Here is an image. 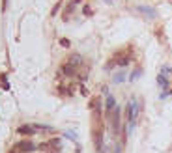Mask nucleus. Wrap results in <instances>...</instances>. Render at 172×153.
I'll return each instance as SVG.
<instances>
[{"instance_id": "1", "label": "nucleus", "mask_w": 172, "mask_h": 153, "mask_svg": "<svg viewBox=\"0 0 172 153\" xmlns=\"http://www.w3.org/2000/svg\"><path fill=\"white\" fill-rule=\"evenodd\" d=\"M157 86L161 90V99H167L172 95V67L170 65H163L159 75H157Z\"/></svg>"}, {"instance_id": "2", "label": "nucleus", "mask_w": 172, "mask_h": 153, "mask_svg": "<svg viewBox=\"0 0 172 153\" xmlns=\"http://www.w3.org/2000/svg\"><path fill=\"white\" fill-rule=\"evenodd\" d=\"M139 114H140V103H139L137 97H131V99L127 101V131L129 133L135 129Z\"/></svg>"}, {"instance_id": "3", "label": "nucleus", "mask_w": 172, "mask_h": 153, "mask_svg": "<svg viewBox=\"0 0 172 153\" xmlns=\"http://www.w3.org/2000/svg\"><path fill=\"white\" fill-rule=\"evenodd\" d=\"M82 65V58L79 56V54H73V56L67 60V64H64V67H62V71H64L66 75H77V69Z\"/></svg>"}, {"instance_id": "4", "label": "nucleus", "mask_w": 172, "mask_h": 153, "mask_svg": "<svg viewBox=\"0 0 172 153\" xmlns=\"http://www.w3.org/2000/svg\"><path fill=\"white\" fill-rule=\"evenodd\" d=\"M105 112H107V118H111L114 114V110H116V101H114V95L112 93H107L105 97Z\"/></svg>"}, {"instance_id": "5", "label": "nucleus", "mask_w": 172, "mask_h": 153, "mask_svg": "<svg viewBox=\"0 0 172 153\" xmlns=\"http://www.w3.org/2000/svg\"><path fill=\"white\" fill-rule=\"evenodd\" d=\"M139 11H140L146 19H155V17H157V11H155L154 8H150V6H139Z\"/></svg>"}, {"instance_id": "6", "label": "nucleus", "mask_w": 172, "mask_h": 153, "mask_svg": "<svg viewBox=\"0 0 172 153\" xmlns=\"http://www.w3.org/2000/svg\"><path fill=\"white\" fill-rule=\"evenodd\" d=\"M34 148H36V144L30 142V140H23V142H19L15 146V149H23V151H32Z\"/></svg>"}, {"instance_id": "7", "label": "nucleus", "mask_w": 172, "mask_h": 153, "mask_svg": "<svg viewBox=\"0 0 172 153\" xmlns=\"http://www.w3.org/2000/svg\"><path fill=\"white\" fill-rule=\"evenodd\" d=\"M36 131H39V127H32V125H26V127H19L21 135H34Z\"/></svg>"}, {"instance_id": "8", "label": "nucleus", "mask_w": 172, "mask_h": 153, "mask_svg": "<svg viewBox=\"0 0 172 153\" xmlns=\"http://www.w3.org/2000/svg\"><path fill=\"white\" fill-rule=\"evenodd\" d=\"M0 88H2V90H10V82H8V76H6V75H0Z\"/></svg>"}, {"instance_id": "9", "label": "nucleus", "mask_w": 172, "mask_h": 153, "mask_svg": "<svg viewBox=\"0 0 172 153\" xmlns=\"http://www.w3.org/2000/svg\"><path fill=\"white\" fill-rule=\"evenodd\" d=\"M140 75H142V69H140V67H137L135 71L131 73V76H129V80H135V79H139Z\"/></svg>"}, {"instance_id": "10", "label": "nucleus", "mask_w": 172, "mask_h": 153, "mask_svg": "<svg viewBox=\"0 0 172 153\" xmlns=\"http://www.w3.org/2000/svg\"><path fill=\"white\" fill-rule=\"evenodd\" d=\"M123 76H125V73H123V71L116 73V75H114V79H112V82H122V80H123Z\"/></svg>"}, {"instance_id": "11", "label": "nucleus", "mask_w": 172, "mask_h": 153, "mask_svg": "<svg viewBox=\"0 0 172 153\" xmlns=\"http://www.w3.org/2000/svg\"><path fill=\"white\" fill-rule=\"evenodd\" d=\"M67 138H71V140H75V142H77V133H75V131H66V133H64Z\"/></svg>"}, {"instance_id": "12", "label": "nucleus", "mask_w": 172, "mask_h": 153, "mask_svg": "<svg viewBox=\"0 0 172 153\" xmlns=\"http://www.w3.org/2000/svg\"><path fill=\"white\" fill-rule=\"evenodd\" d=\"M60 43H62V47H69V41H67V39H62Z\"/></svg>"}, {"instance_id": "13", "label": "nucleus", "mask_w": 172, "mask_h": 153, "mask_svg": "<svg viewBox=\"0 0 172 153\" xmlns=\"http://www.w3.org/2000/svg\"><path fill=\"white\" fill-rule=\"evenodd\" d=\"M105 2H107V4H111V2H112V0H105Z\"/></svg>"}]
</instances>
